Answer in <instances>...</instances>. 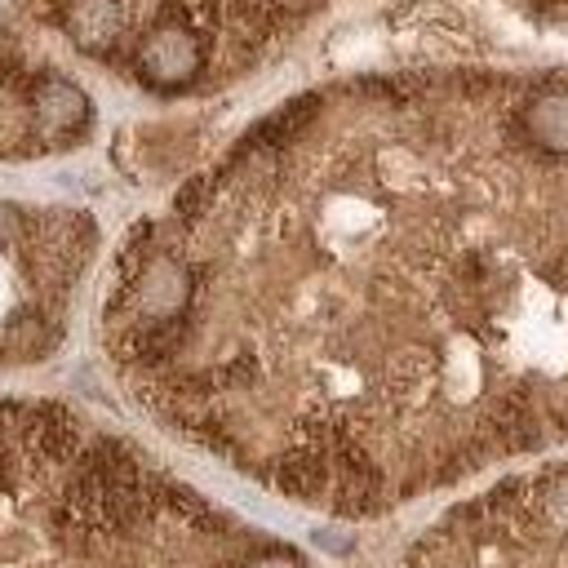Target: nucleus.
I'll list each match as a JSON object with an SVG mask.
<instances>
[{"label": "nucleus", "mask_w": 568, "mask_h": 568, "mask_svg": "<svg viewBox=\"0 0 568 568\" xmlns=\"http://www.w3.org/2000/svg\"><path fill=\"white\" fill-rule=\"evenodd\" d=\"M532 80L302 93L142 226L186 275L111 333L138 395L275 493L342 515L568 439V146Z\"/></svg>", "instance_id": "obj_1"}, {"label": "nucleus", "mask_w": 568, "mask_h": 568, "mask_svg": "<svg viewBox=\"0 0 568 568\" xmlns=\"http://www.w3.org/2000/svg\"><path fill=\"white\" fill-rule=\"evenodd\" d=\"M399 568H568V462L448 510Z\"/></svg>", "instance_id": "obj_2"}, {"label": "nucleus", "mask_w": 568, "mask_h": 568, "mask_svg": "<svg viewBox=\"0 0 568 568\" xmlns=\"http://www.w3.org/2000/svg\"><path fill=\"white\" fill-rule=\"evenodd\" d=\"M22 413L27 404H0V568H53L58 524L44 515L40 488L13 462Z\"/></svg>", "instance_id": "obj_3"}]
</instances>
